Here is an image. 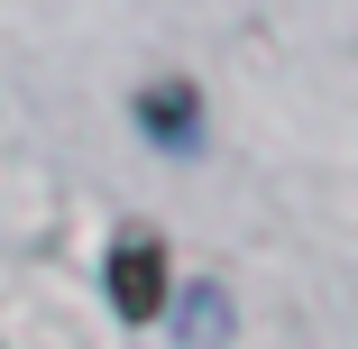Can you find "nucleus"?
<instances>
[{
    "label": "nucleus",
    "mask_w": 358,
    "mask_h": 349,
    "mask_svg": "<svg viewBox=\"0 0 358 349\" xmlns=\"http://www.w3.org/2000/svg\"><path fill=\"white\" fill-rule=\"evenodd\" d=\"M110 304H120L129 322H157V304H166V248H157L148 230H129V239L110 248Z\"/></svg>",
    "instance_id": "f257e3e1"
},
{
    "label": "nucleus",
    "mask_w": 358,
    "mask_h": 349,
    "mask_svg": "<svg viewBox=\"0 0 358 349\" xmlns=\"http://www.w3.org/2000/svg\"><path fill=\"white\" fill-rule=\"evenodd\" d=\"M138 120H148V138L184 148V138H193V92H184V83H166V92H148V111H138Z\"/></svg>",
    "instance_id": "f03ea898"
}]
</instances>
